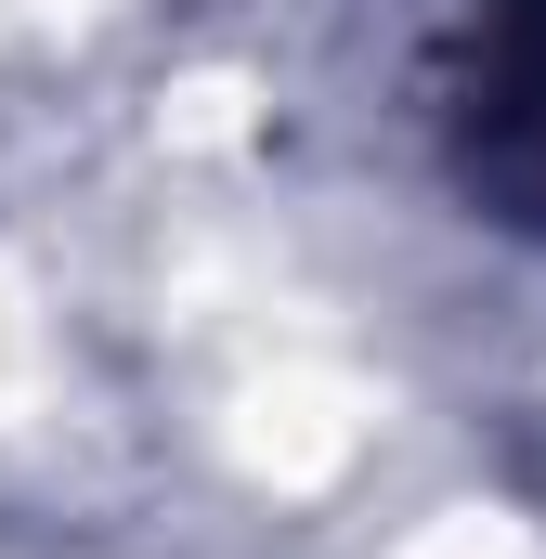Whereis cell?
Here are the masks:
<instances>
[{
	"label": "cell",
	"mask_w": 546,
	"mask_h": 559,
	"mask_svg": "<svg viewBox=\"0 0 546 559\" xmlns=\"http://www.w3.org/2000/svg\"><path fill=\"white\" fill-rule=\"evenodd\" d=\"M442 156L482 222L546 235V0H468L442 79Z\"/></svg>",
	"instance_id": "6da1fadb"
}]
</instances>
